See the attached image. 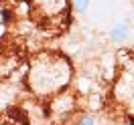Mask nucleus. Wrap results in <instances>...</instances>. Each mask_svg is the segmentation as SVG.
<instances>
[{
	"mask_svg": "<svg viewBox=\"0 0 134 125\" xmlns=\"http://www.w3.org/2000/svg\"><path fill=\"white\" fill-rule=\"evenodd\" d=\"M79 125H96V117L93 115H83L79 119Z\"/></svg>",
	"mask_w": 134,
	"mask_h": 125,
	"instance_id": "obj_6",
	"label": "nucleus"
},
{
	"mask_svg": "<svg viewBox=\"0 0 134 125\" xmlns=\"http://www.w3.org/2000/svg\"><path fill=\"white\" fill-rule=\"evenodd\" d=\"M112 41L114 42H124L128 36H130V26L126 24V22H120V24H116L114 28H112Z\"/></svg>",
	"mask_w": 134,
	"mask_h": 125,
	"instance_id": "obj_4",
	"label": "nucleus"
},
{
	"mask_svg": "<svg viewBox=\"0 0 134 125\" xmlns=\"http://www.w3.org/2000/svg\"><path fill=\"white\" fill-rule=\"evenodd\" d=\"M35 8L41 10V14H61L67 8V0H33Z\"/></svg>",
	"mask_w": 134,
	"mask_h": 125,
	"instance_id": "obj_3",
	"label": "nucleus"
},
{
	"mask_svg": "<svg viewBox=\"0 0 134 125\" xmlns=\"http://www.w3.org/2000/svg\"><path fill=\"white\" fill-rule=\"evenodd\" d=\"M71 4L75 6L77 12H85L87 6H90V0H71Z\"/></svg>",
	"mask_w": 134,
	"mask_h": 125,
	"instance_id": "obj_5",
	"label": "nucleus"
},
{
	"mask_svg": "<svg viewBox=\"0 0 134 125\" xmlns=\"http://www.w3.org/2000/svg\"><path fill=\"white\" fill-rule=\"evenodd\" d=\"M116 99H120V103L126 107V111L134 115V65H130L122 73V77L118 79Z\"/></svg>",
	"mask_w": 134,
	"mask_h": 125,
	"instance_id": "obj_2",
	"label": "nucleus"
},
{
	"mask_svg": "<svg viewBox=\"0 0 134 125\" xmlns=\"http://www.w3.org/2000/svg\"><path fill=\"white\" fill-rule=\"evenodd\" d=\"M71 79V65L63 57L45 52L33 61L31 73H29V85L39 95H53L59 89H63Z\"/></svg>",
	"mask_w": 134,
	"mask_h": 125,
	"instance_id": "obj_1",
	"label": "nucleus"
}]
</instances>
